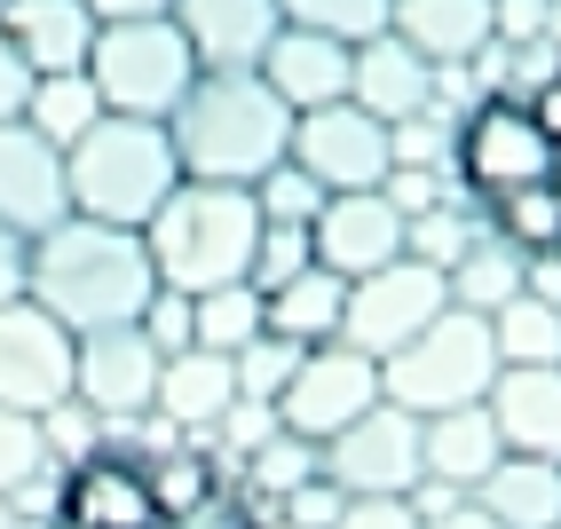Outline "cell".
<instances>
[{"label": "cell", "instance_id": "1", "mask_svg": "<svg viewBox=\"0 0 561 529\" xmlns=\"http://www.w3.org/2000/svg\"><path fill=\"white\" fill-rule=\"evenodd\" d=\"M24 292L71 332H103V324L142 317V300L159 292V269L142 253V230H111V221L64 214L56 230L32 238V285Z\"/></svg>", "mask_w": 561, "mask_h": 529}, {"label": "cell", "instance_id": "2", "mask_svg": "<svg viewBox=\"0 0 561 529\" xmlns=\"http://www.w3.org/2000/svg\"><path fill=\"white\" fill-rule=\"evenodd\" d=\"M174 159L191 182H253L285 159L293 142V111L261 71H198L191 95L167 111Z\"/></svg>", "mask_w": 561, "mask_h": 529}, {"label": "cell", "instance_id": "3", "mask_svg": "<svg viewBox=\"0 0 561 529\" xmlns=\"http://www.w3.org/2000/svg\"><path fill=\"white\" fill-rule=\"evenodd\" d=\"M553 159H561V142L538 127L530 95L482 88L451 119V191L474 206V221H499L506 206L553 191Z\"/></svg>", "mask_w": 561, "mask_h": 529}, {"label": "cell", "instance_id": "4", "mask_svg": "<svg viewBox=\"0 0 561 529\" xmlns=\"http://www.w3.org/2000/svg\"><path fill=\"white\" fill-rule=\"evenodd\" d=\"M261 238V206L245 182H191L182 174L167 206L142 221V253H151L159 285L174 292H206V285H238Z\"/></svg>", "mask_w": 561, "mask_h": 529}, {"label": "cell", "instance_id": "5", "mask_svg": "<svg viewBox=\"0 0 561 529\" xmlns=\"http://www.w3.org/2000/svg\"><path fill=\"white\" fill-rule=\"evenodd\" d=\"M182 182V159H174V135L167 119H103L64 150V191H71V214L88 221H111V230H142L167 191Z\"/></svg>", "mask_w": 561, "mask_h": 529}, {"label": "cell", "instance_id": "6", "mask_svg": "<svg viewBox=\"0 0 561 529\" xmlns=\"http://www.w3.org/2000/svg\"><path fill=\"white\" fill-rule=\"evenodd\" d=\"M499 380V340H491V317L474 309H443L427 317L420 332L403 340L396 356H380V395L435 419V411H459V403H482Z\"/></svg>", "mask_w": 561, "mask_h": 529}, {"label": "cell", "instance_id": "7", "mask_svg": "<svg viewBox=\"0 0 561 529\" xmlns=\"http://www.w3.org/2000/svg\"><path fill=\"white\" fill-rule=\"evenodd\" d=\"M88 80H95L103 111H119V119H167L191 95L198 56L174 16H111V24H95Z\"/></svg>", "mask_w": 561, "mask_h": 529}, {"label": "cell", "instance_id": "8", "mask_svg": "<svg viewBox=\"0 0 561 529\" xmlns=\"http://www.w3.org/2000/svg\"><path fill=\"white\" fill-rule=\"evenodd\" d=\"M285 159L309 166L324 191H380L388 166H396V142H388V119H371L364 103L332 95V103H317V111H293Z\"/></svg>", "mask_w": 561, "mask_h": 529}, {"label": "cell", "instance_id": "9", "mask_svg": "<svg viewBox=\"0 0 561 529\" xmlns=\"http://www.w3.org/2000/svg\"><path fill=\"white\" fill-rule=\"evenodd\" d=\"M71 371H80V332L56 324L32 292L0 300V403L41 419L71 395Z\"/></svg>", "mask_w": 561, "mask_h": 529}, {"label": "cell", "instance_id": "10", "mask_svg": "<svg viewBox=\"0 0 561 529\" xmlns=\"http://www.w3.org/2000/svg\"><path fill=\"white\" fill-rule=\"evenodd\" d=\"M451 309V277L427 269V261H411L396 253L388 269H371V277H348V309H341V340L364 356H396L411 332H420L427 317Z\"/></svg>", "mask_w": 561, "mask_h": 529}, {"label": "cell", "instance_id": "11", "mask_svg": "<svg viewBox=\"0 0 561 529\" xmlns=\"http://www.w3.org/2000/svg\"><path fill=\"white\" fill-rule=\"evenodd\" d=\"M324 474L348 490V498H411L420 490V411L403 403H371L364 419H348L324 442Z\"/></svg>", "mask_w": 561, "mask_h": 529}, {"label": "cell", "instance_id": "12", "mask_svg": "<svg viewBox=\"0 0 561 529\" xmlns=\"http://www.w3.org/2000/svg\"><path fill=\"white\" fill-rule=\"evenodd\" d=\"M56 529H167V506L151 498L142 450L103 442L88 459L56 467Z\"/></svg>", "mask_w": 561, "mask_h": 529}, {"label": "cell", "instance_id": "13", "mask_svg": "<svg viewBox=\"0 0 561 529\" xmlns=\"http://www.w3.org/2000/svg\"><path fill=\"white\" fill-rule=\"evenodd\" d=\"M371 403H380V356L348 348V340H324V348H309L301 371L285 380V395H277V427L309 435V442H332L348 419H364Z\"/></svg>", "mask_w": 561, "mask_h": 529}, {"label": "cell", "instance_id": "14", "mask_svg": "<svg viewBox=\"0 0 561 529\" xmlns=\"http://www.w3.org/2000/svg\"><path fill=\"white\" fill-rule=\"evenodd\" d=\"M309 253L332 277H371L403 253V214L388 206V191H324V206L309 214Z\"/></svg>", "mask_w": 561, "mask_h": 529}, {"label": "cell", "instance_id": "15", "mask_svg": "<svg viewBox=\"0 0 561 529\" xmlns=\"http://www.w3.org/2000/svg\"><path fill=\"white\" fill-rule=\"evenodd\" d=\"M151 388H159V348L142 340V324H103V332H80V371H71V395L88 411L111 419H142L151 411Z\"/></svg>", "mask_w": 561, "mask_h": 529}, {"label": "cell", "instance_id": "16", "mask_svg": "<svg viewBox=\"0 0 561 529\" xmlns=\"http://www.w3.org/2000/svg\"><path fill=\"white\" fill-rule=\"evenodd\" d=\"M64 214H71L64 150L41 127L9 119V127H0V221H16L24 238H41V230H56Z\"/></svg>", "mask_w": 561, "mask_h": 529}, {"label": "cell", "instance_id": "17", "mask_svg": "<svg viewBox=\"0 0 561 529\" xmlns=\"http://www.w3.org/2000/svg\"><path fill=\"white\" fill-rule=\"evenodd\" d=\"M167 16L182 24V41H191L198 71H253L261 48H270L277 24H285L277 0H174Z\"/></svg>", "mask_w": 561, "mask_h": 529}, {"label": "cell", "instance_id": "18", "mask_svg": "<svg viewBox=\"0 0 561 529\" xmlns=\"http://www.w3.org/2000/svg\"><path fill=\"white\" fill-rule=\"evenodd\" d=\"M443 88V71L403 41V32H371V41H356L348 56V103H364L371 119H411V111H427Z\"/></svg>", "mask_w": 561, "mask_h": 529}, {"label": "cell", "instance_id": "19", "mask_svg": "<svg viewBox=\"0 0 561 529\" xmlns=\"http://www.w3.org/2000/svg\"><path fill=\"white\" fill-rule=\"evenodd\" d=\"M482 411H491L506 450H522V459H561V364H499Z\"/></svg>", "mask_w": 561, "mask_h": 529}, {"label": "cell", "instance_id": "20", "mask_svg": "<svg viewBox=\"0 0 561 529\" xmlns=\"http://www.w3.org/2000/svg\"><path fill=\"white\" fill-rule=\"evenodd\" d=\"M348 41H332V32H309V24H277V41L261 48V80L285 95V111H317L332 95H348Z\"/></svg>", "mask_w": 561, "mask_h": 529}, {"label": "cell", "instance_id": "21", "mask_svg": "<svg viewBox=\"0 0 561 529\" xmlns=\"http://www.w3.org/2000/svg\"><path fill=\"white\" fill-rule=\"evenodd\" d=\"M238 403V364L221 348H174L159 356V388H151V411L182 435H206L221 411Z\"/></svg>", "mask_w": 561, "mask_h": 529}, {"label": "cell", "instance_id": "22", "mask_svg": "<svg viewBox=\"0 0 561 529\" xmlns=\"http://www.w3.org/2000/svg\"><path fill=\"white\" fill-rule=\"evenodd\" d=\"M388 32H403L435 71H467L482 48L499 41L491 32V0H396Z\"/></svg>", "mask_w": 561, "mask_h": 529}, {"label": "cell", "instance_id": "23", "mask_svg": "<svg viewBox=\"0 0 561 529\" xmlns=\"http://www.w3.org/2000/svg\"><path fill=\"white\" fill-rule=\"evenodd\" d=\"M0 32L16 41V56L32 71H88L95 9L88 0H9V9H0Z\"/></svg>", "mask_w": 561, "mask_h": 529}, {"label": "cell", "instance_id": "24", "mask_svg": "<svg viewBox=\"0 0 561 529\" xmlns=\"http://www.w3.org/2000/svg\"><path fill=\"white\" fill-rule=\"evenodd\" d=\"M499 459H506V442H499V427H491L482 403H459V411L420 419V467H427V482H451L459 498H474V482L491 474Z\"/></svg>", "mask_w": 561, "mask_h": 529}, {"label": "cell", "instance_id": "25", "mask_svg": "<svg viewBox=\"0 0 561 529\" xmlns=\"http://www.w3.org/2000/svg\"><path fill=\"white\" fill-rule=\"evenodd\" d=\"M474 506L491 514L499 529H561V459H506L474 482Z\"/></svg>", "mask_w": 561, "mask_h": 529}, {"label": "cell", "instance_id": "26", "mask_svg": "<svg viewBox=\"0 0 561 529\" xmlns=\"http://www.w3.org/2000/svg\"><path fill=\"white\" fill-rule=\"evenodd\" d=\"M341 309H348V277H332L324 261H309V269L285 277L277 292H261V317H270V332L301 340V348L341 340Z\"/></svg>", "mask_w": 561, "mask_h": 529}, {"label": "cell", "instance_id": "27", "mask_svg": "<svg viewBox=\"0 0 561 529\" xmlns=\"http://www.w3.org/2000/svg\"><path fill=\"white\" fill-rule=\"evenodd\" d=\"M443 277H451V300H459V309L491 317V309H506V300L522 292V253H514L506 238H491V230H474V245H467Z\"/></svg>", "mask_w": 561, "mask_h": 529}, {"label": "cell", "instance_id": "28", "mask_svg": "<svg viewBox=\"0 0 561 529\" xmlns=\"http://www.w3.org/2000/svg\"><path fill=\"white\" fill-rule=\"evenodd\" d=\"M103 119V95H95V80L88 71H41L32 80V103H24V127H41L56 150H71L88 127Z\"/></svg>", "mask_w": 561, "mask_h": 529}, {"label": "cell", "instance_id": "29", "mask_svg": "<svg viewBox=\"0 0 561 529\" xmlns=\"http://www.w3.org/2000/svg\"><path fill=\"white\" fill-rule=\"evenodd\" d=\"M238 467H245V482H238V490H245V498H253L261 514H270V506L285 498V490H301L309 474H324V442H309V435L277 427V435L261 442V450H245Z\"/></svg>", "mask_w": 561, "mask_h": 529}, {"label": "cell", "instance_id": "30", "mask_svg": "<svg viewBox=\"0 0 561 529\" xmlns=\"http://www.w3.org/2000/svg\"><path fill=\"white\" fill-rule=\"evenodd\" d=\"M253 332H270V317H261V292L238 277V285H206L191 292V348H221L238 356Z\"/></svg>", "mask_w": 561, "mask_h": 529}, {"label": "cell", "instance_id": "31", "mask_svg": "<svg viewBox=\"0 0 561 529\" xmlns=\"http://www.w3.org/2000/svg\"><path fill=\"white\" fill-rule=\"evenodd\" d=\"M491 340L499 364H561V300H538L522 285L506 309H491Z\"/></svg>", "mask_w": 561, "mask_h": 529}, {"label": "cell", "instance_id": "32", "mask_svg": "<svg viewBox=\"0 0 561 529\" xmlns=\"http://www.w3.org/2000/svg\"><path fill=\"white\" fill-rule=\"evenodd\" d=\"M474 230H482L474 206L451 191V198H435L427 214H403V253H411V261H427V269H451V261L474 245Z\"/></svg>", "mask_w": 561, "mask_h": 529}, {"label": "cell", "instance_id": "33", "mask_svg": "<svg viewBox=\"0 0 561 529\" xmlns=\"http://www.w3.org/2000/svg\"><path fill=\"white\" fill-rule=\"evenodd\" d=\"M301 356H309L301 340H285V332H253L245 348L230 356V364H238V395H245V403H277L285 380L301 371Z\"/></svg>", "mask_w": 561, "mask_h": 529}, {"label": "cell", "instance_id": "34", "mask_svg": "<svg viewBox=\"0 0 561 529\" xmlns=\"http://www.w3.org/2000/svg\"><path fill=\"white\" fill-rule=\"evenodd\" d=\"M285 24H309V32H332V41H371V32H388V9L396 0H277Z\"/></svg>", "mask_w": 561, "mask_h": 529}, {"label": "cell", "instance_id": "35", "mask_svg": "<svg viewBox=\"0 0 561 529\" xmlns=\"http://www.w3.org/2000/svg\"><path fill=\"white\" fill-rule=\"evenodd\" d=\"M309 221H261V238H253V261H245V285L253 292H277L285 277H301L309 269Z\"/></svg>", "mask_w": 561, "mask_h": 529}, {"label": "cell", "instance_id": "36", "mask_svg": "<svg viewBox=\"0 0 561 529\" xmlns=\"http://www.w3.org/2000/svg\"><path fill=\"white\" fill-rule=\"evenodd\" d=\"M41 467H56V459H48V442H41V419L0 403V498H16V490L41 474Z\"/></svg>", "mask_w": 561, "mask_h": 529}, {"label": "cell", "instance_id": "37", "mask_svg": "<svg viewBox=\"0 0 561 529\" xmlns=\"http://www.w3.org/2000/svg\"><path fill=\"white\" fill-rule=\"evenodd\" d=\"M253 206H261V221H309V214L324 206V182H317L309 166H293V159H277L270 174L253 182Z\"/></svg>", "mask_w": 561, "mask_h": 529}, {"label": "cell", "instance_id": "38", "mask_svg": "<svg viewBox=\"0 0 561 529\" xmlns=\"http://www.w3.org/2000/svg\"><path fill=\"white\" fill-rule=\"evenodd\" d=\"M41 442H48V459H56V467L88 459V450H103V411H88L80 395H64L56 411H41Z\"/></svg>", "mask_w": 561, "mask_h": 529}, {"label": "cell", "instance_id": "39", "mask_svg": "<svg viewBox=\"0 0 561 529\" xmlns=\"http://www.w3.org/2000/svg\"><path fill=\"white\" fill-rule=\"evenodd\" d=\"M167 529H270V514H261L238 482H221V490H206L198 506H182V514H167Z\"/></svg>", "mask_w": 561, "mask_h": 529}, {"label": "cell", "instance_id": "40", "mask_svg": "<svg viewBox=\"0 0 561 529\" xmlns=\"http://www.w3.org/2000/svg\"><path fill=\"white\" fill-rule=\"evenodd\" d=\"M341 506H348V490L332 482V474H309L301 490H285L270 514H277V521H293V529H332V521H341Z\"/></svg>", "mask_w": 561, "mask_h": 529}, {"label": "cell", "instance_id": "41", "mask_svg": "<svg viewBox=\"0 0 561 529\" xmlns=\"http://www.w3.org/2000/svg\"><path fill=\"white\" fill-rule=\"evenodd\" d=\"M142 340H151L159 356H174V348H191V292H174V285H159L151 300H142Z\"/></svg>", "mask_w": 561, "mask_h": 529}, {"label": "cell", "instance_id": "42", "mask_svg": "<svg viewBox=\"0 0 561 529\" xmlns=\"http://www.w3.org/2000/svg\"><path fill=\"white\" fill-rule=\"evenodd\" d=\"M491 32L514 41H561V0H491Z\"/></svg>", "mask_w": 561, "mask_h": 529}, {"label": "cell", "instance_id": "43", "mask_svg": "<svg viewBox=\"0 0 561 529\" xmlns=\"http://www.w3.org/2000/svg\"><path fill=\"white\" fill-rule=\"evenodd\" d=\"M332 529H427L411 498H348Z\"/></svg>", "mask_w": 561, "mask_h": 529}, {"label": "cell", "instance_id": "44", "mask_svg": "<svg viewBox=\"0 0 561 529\" xmlns=\"http://www.w3.org/2000/svg\"><path fill=\"white\" fill-rule=\"evenodd\" d=\"M32 80H41V71H32V64L16 56V41L0 32V127H9V119H24V103H32Z\"/></svg>", "mask_w": 561, "mask_h": 529}, {"label": "cell", "instance_id": "45", "mask_svg": "<svg viewBox=\"0 0 561 529\" xmlns=\"http://www.w3.org/2000/svg\"><path fill=\"white\" fill-rule=\"evenodd\" d=\"M24 285H32V238L16 221H0V300H16Z\"/></svg>", "mask_w": 561, "mask_h": 529}, {"label": "cell", "instance_id": "46", "mask_svg": "<svg viewBox=\"0 0 561 529\" xmlns=\"http://www.w3.org/2000/svg\"><path fill=\"white\" fill-rule=\"evenodd\" d=\"M427 529H499V521L482 514L474 498H459V506H443V514H427Z\"/></svg>", "mask_w": 561, "mask_h": 529}, {"label": "cell", "instance_id": "47", "mask_svg": "<svg viewBox=\"0 0 561 529\" xmlns=\"http://www.w3.org/2000/svg\"><path fill=\"white\" fill-rule=\"evenodd\" d=\"M95 9V24H111V16H167L174 0H88Z\"/></svg>", "mask_w": 561, "mask_h": 529}, {"label": "cell", "instance_id": "48", "mask_svg": "<svg viewBox=\"0 0 561 529\" xmlns=\"http://www.w3.org/2000/svg\"><path fill=\"white\" fill-rule=\"evenodd\" d=\"M530 111H538V127H546V135L561 142V71H553V80H546L538 95H530Z\"/></svg>", "mask_w": 561, "mask_h": 529}, {"label": "cell", "instance_id": "49", "mask_svg": "<svg viewBox=\"0 0 561 529\" xmlns=\"http://www.w3.org/2000/svg\"><path fill=\"white\" fill-rule=\"evenodd\" d=\"M0 529H16V506H9V498H0Z\"/></svg>", "mask_w": 561, "mask_h": 529}, {"label": "cell", "instance_id": "50", "mask_svg": "<svg viewBox=\"0 0 561 529\" xmlns=\"http://www.w3.org/2000/svg\"><path fill=\"white\" fill-rule=\"evenodd\" d=\"M553 198H561V159H553Z\"/></svg>", "mask_w": 561, "mask_h": 529}, {"label": "cell", "instance_id": "51", "mask_svg": "<svg viewBox=\"0 0 561 529\" xmlns=\"http://www.w3.org/2000/svg\"><path fill=\"white\" fill-rule=\"evenodd\" d=\"M0 9H9V0H0Z\"/></svg>", "mask_w": 561, "mask_h": 529}]
</instances>
